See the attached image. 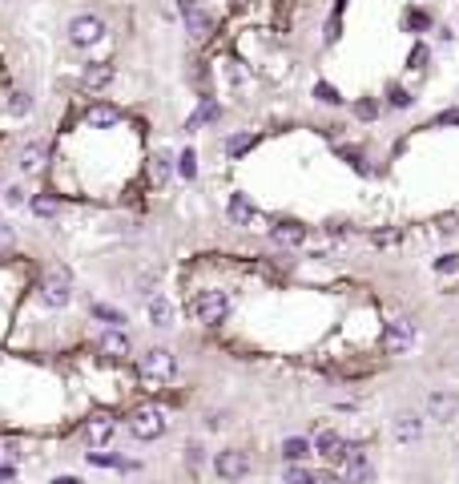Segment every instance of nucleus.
Returning <instances> with one entry per match:
<instances>
[{"label": "nucleus", "mask_w": 459, "mask_h": 484, "mask_svg": "<svg viewBox=\"0 0 459 484\" xmlns=\"http://www.w3.org/2000/svg\"><path fill=\"white\" fill-rule=\"evenodd\" d=\"M174 372H177V360H174V351H165V348H153V351H145V355L137 360V375H141V384L145 387L170 384Z\"/></svg>", "instance_id": "1"}, {"label": "nucleus", "mask_w": 459, "mask_h": 484, "mask_svg": "<svg viewBox=\"0 0 459 484\" xmlns=\"http://www.w3.org/2000/svg\"><path fill=\"white\" fill-rule=\"evenodd\" d=\"M40 303L45 307H69L73 303V274L69 267H52L40 279Z\"/></svg>", "instance_id": "2"}, {"label": "nucleus", "mask_w": 459, "mask_h": 484, "mask_svg": "<svg viewBox=\"0 0 459 484\" xmlns=\"http://www.w3.org/2000/svg\"><path fill=\"white\" fill-rule=\"evenodd\" d=\"M189 311H194L198 323L218 327V323H226V315H230V295H226V291H201V295L189 303Z\"/></svg>", "instance_id": "3"}, {"label": "nucleus", "mask_w": 459, "mask_h": 484, "mask_svg": "<svg viewBox=\"0 0 459 484\" xmlns=\"http://www.w3.org/2000/svg\"><path fill=\"white\" fill-rule=\"evenodd\" d=\"M165 428H170V416L162 408H137L129 416V432L137 440H157V436H165Z\"/></svg>", "instance_id": "4"}, {"label": "nucleus", "mask_w": 459, "mask_h": 484, "mask_svg": "<svg viewBox=\"0 0 459 484\" xmlns=\"http://www.w3.org/2000/svg\"><path fill=\"white\" fill-rule=\"evenodd\" d=\"M423 412H427V420H435V424H451L459 416V392H451V387H435V392H427Z\"/></svg>", "instance_id": "5"}, {"label": "nucleus", "mask_w": 459, "mask_h": 484, "mask_svg": "<svg viewBox=\"0 0 459 484\" xmlns=\"http://www.w3.org/2000/svg\"><path fill=\"white\" fill-rule=\"evenodd\" d=\"M415 348V323L411 319H391L383 327V351L387 355H407Z\"/></svg>", "instance_id": "6"}, {"label": "nucleus", "mask_w": 459, "mask_h": 484, "mask_svg": "<svg viewBox=\"0 0 459 484\" xmlns=\"http://www.w3.org/2000/svg\"><path fill=\"white\" fill-rule=\"evenodd\" d=\"M105 37V21L93 13H81L69 21V41H73L77 49H89V45H97V41Z\"/></svg>", "instance_id": "7"}, {"label": "nucleus", "mask_w": 459, "mask_h": 484, "mask_svg": "<svg viewBox=\"0 0 459 484\" xmlns=\"http://www.w3.org/2000/svg\"><path fill=\"white\" fill-rule=\"evenodd\" d=\"M214 472H218L222 480H242V476L250 472V456L242 452V448H226V452L214 456Z\"/></svg>", "instance_id": "8"}, {"label": "nucleus", "mask_w": 459, "mask_h": 484, "mask_svg": "<svg viewBox=\"0 0 459 484\" xmlns=\"http://www.w3.org/2000/svg\"><path fill=\"white\" fill-rule=\"evenodd\" d=\"M97 348H101V355H105V360H125V355L133 351V339H129V331H125V327H105V331H101V339H97Z\"/></svg>", "instance_id": "9"}, {"label": "nucleus", "mask_w": 459, "mask_h": 484, "mask_svg": "<svg viewBox=\"0 0 459 484\" xmlns=\"http://www.w3.org/2000/svg\"><path fill=\"white\" fill-rule=\"evenodd\" d=\"M182 21H186V28H189L198 41H206V37L214 33V16L201 9L198 0H182Z\"/></svg>", "instance_id": "10"}, {"label": "nucleus", "mask_w": 459, "mask_h": 484, "mask_svg": "<svg viewBox=\"0 0 459 484\" xmlns=\"http://www.w3.org/2000/svg\"><path fill=\"white\" fill-rule=\"evenodd\" d=\"M314 452H319V456H326V460H335V464H343V460L350 456V444L335 432V428H323V432L314 436Z\"/></svg>", "instance_id": "11"}, {"label": "nucleus", "mask_w": 459, "mask_h": 484, "mask_svg": "<svg viewBox=\"0 0 459 484\" xmlns=\"http://www.w3.org/2000/svg\"><path fill=\"white\" fill-rule=\"evenodd\" d=\"M343 484H375L371 460L363 456L359 448H350V456L343 460Z\"/></svg>", "instance_id": "12"}, {"label": "nucleus", "mask_w": 459, "mask_h": 484, "mask_svg": "<svg viewBox=\"0 0 459 484\" xmlns=\"http://www.w3.org/2000/svg\"><path fill=\"white\" fill-rule=\"evenodd\" d=\"M270 238L274 242H278V247H302V242H306V226L302 222H294V218H286V222H274L270 226Z\"/></svg>", "instance_id": "13"}, {"label": "nucleus", "mask_w": 459, "mask_h": 484, "mask_svg": "<svg viewBox=\"0 0 459 484\" xmlns=\"http://www.w3.org/2000/svg\"><path fill=\"white\" fill-rule=\"evenodd\" d=\"M125 113L117 109V105H109V101H93L85 113V122L93 125V129H113V125H121Z\"/></svg>", "instance_id": "14"}, {"label": "nucleus", "mask_w": 459, "mask_h": 484, "mask_svg": "<svg viewBox=\"0 0 459 484\" xmlns=\"http://www.w3.org/2000/svg\"><path fill=\"white\" fill-rule=\"evenodd\" d=\"M423 436V416L419 412H399L395 416V440L399 444H415Z\"/></svg>", "instance_id": "15"}, {"label": "nucleus", "mask_w": 459, "mask_h": 484, "mask_svg": "<svg viewBox=\"0 0 459 484\" xmlns=\"http://www.w3.org/2000/svg\"><path fill=\"white\" fill-rule=\"evenodd\" d=\"M113 432H117V424H113L109 416H93V420L85 424V440H89L93 448L109 444V440H113Z\"/></svg>", "instance_id": "16"}, {"label": "nucleus", "mask_w": 459, "mask_h": 484, "mask_svg": "<svg viewBox=\"0 0 459 484\" xmlns=\"http://www.w3.org/2000/svg\"><path fill=\"white\" fill-rule=\"evenodd\" d=\"M113 77H117V73H113L109 61H93L85 73H81V85H85V89H105V85H113Z\"/></svg>", "instance_id": "17"}, {"label": "nucleus", "mask_w": 459, "mask_h": 484, "mask_svg": "<svg viewBox=\"0 0 459 484\" xmlns=\"http://www.w3.org/2000/svg\"><path fill=\"white\" fill-rule=\"evenodd\" d=\"M230 222H238V226H254L258 222V210H254V206H250V198L246 194H234V198H230Z\"/></svg>", "instance_id": "18"}, {"label": "nucleus", "mask_w": 459, "mask_h": 484, "mask_svg": "<svg viewBox=\"0 0 459 484\" xmlns=\"http://www.w3.org/2000/svg\"><path fill=\"white\" fill-rule=\"evenodd\" d=\"M45 158H49V146H45V141H28V146L21 149V170L37 174L40 166H45Z\"/></svg>", "instance_id": "19"}, {"label": "nucleus", "mask_w": 459, "mask_h": 484, "mask_svg": "<svg viewBox=\"0 0 459 484\" xmlns=\"http://www.w3.org/2000/svg\"><path fill=\"white\" fill-rule=\"evenodd\" d=\"M311 452H314V440H302V436H290V440H282V456L290 460V464H302Z\"/></svg>", "instance_id": "20"}, {"label": "nucleus", "mask_w": 459, "mask_h": 484, "mask_svg": "<svg viewBox=\"0 0 459 484\" xmlns=\"http://www.w3.org/2000/svg\"><path fill=\"white\" fill-rule=\"evenodd\" d=\"M149 319L157 323V327H170V323H174V303H170L165 295L149 299Z\"/></svg>", "instance_id": "21"}, {"label": "nucleus", "mask_w": 459, "mask_h": 484, "mask_svg": "<svg viewBox=\"0 0 459 484\" xmlns=\"http://www.w3.org/2000/svg\"><path fill=\"white\" fill-rule=\"evenodd\" d=\"M28 206H33V214H37V218H52V214H61V198H57V194H37Z\"/></svg>", "instance_id": "22"}, {"label": "nucleus", "mask_w": 459, "mask_h": 484, "mask_svg": "<svg viewBox=\"0 0 459 484\" xmlns=\"http://www.w3.org/2000/svg\"><path fill=\"white\" fill-rule=\"evenodd\" d=\"M93 319H101L105 327H125V315L109 303H93Z\"/></svg>", "instance_id": "23"}, {"label": "nucleus", "mask_w": 459, "mask_h": 484, "mask_svg": "<svg viewBox=\"0 0 459 484\" xmlns=\"http://www.w3.org/2000/svg\"><path fill=\"white\" fill-rule=\"evenodd\" d=\"M177 170H182L186 182H194V178H198V154H194V149H182V154H177Z\"/></svg>", "instance_id": "24"}, {"label": "nucleus", "mask_w": 459, "mask_h": 484, "mask_svg": "<svg viewBox=\"0 0 459 484\" xmlns=\"http://www.w3.org/2000/svg\"><path fill=\"white\" fill-rule=\"evenodd\" d=\"M282 484H319V476H314L311 468H302V464H290L282 476Z\"/></svg>", "instance_id": "25"}, {"label": "nucleus", "mask_w": 459, "mask_h": 484, "mask_svg": "<svg viewBox=\"0 0 459 484\" xmlns=\"http://www.w3.org/2000/svg\"><path fill=\"white\" fill-rule=\"evenodd\" d=\"M254 141H258L254 134H234L230 141H226V154H234V158H238V154H246V149L254 146Z\"/></svg>", "instance_id": "26"}, {"label": "nucleus", "mask_w": 459, "mask_h": 484, "mask_svg": "<svg viewBox=\"0 0 459 484\" xmlns=\"http://www.w3.org/2000/svg\"><path fill=\"white\" fill-rule=\"evenodd\" d=\"M314 97L323 101V105H338V101H343V97H338V89L326 85V81H319V85H314Z\"/></svg>", "instance_id": "27"}, {"label": "nucleus", "mask_w": 459, "mask_h": 484, "mask_svg": "<svg viewBox=\"0 0 459 484\" xmlns=\"http://www.w3.org/2000/svg\"><path fill=\"white\" fill-rule=\"evenodd\" d=\"M435 271H439V274H455L459 271V254H443V259H435Z\"/></svg>", "instance_id": "28"}, {"label": "nucleus", "mask_w": 459, "mask_h": 484, "mask_svg": "<svg viewBox=\"0 0 459 484\" xmlns=\"http://www.w3.org/2000/svg\"><path fill=\"white\" fill-rule=\"evenodd\" d=\"M149 174H153V182H165V178H170V158H153Z\"/></svg>", "instance_id": "29"}, {"label": "nucleus", "mask_w": 459, "mask_h": 484, "mask_svg": "<svg viewBox=\"0 0 459 484\" xmlns=\"http://www.w3.org/2000/svg\"><path fill=\"white\" fill-rule=\"evenodd\" d=\"M391 105H395V109H407L411 93H407V89H391Z\"/></svg>", "instance_id": "30"}, {"label": "nucleus", "mask_w": 459, "mask_h": 484, "mask_svg": "<svg viewBox=\"0 0 459 484\" xmlns=\"http://www.w3.org/2000/svg\"><path fill=\"white\" fill-rule=\"evenodd\" d=\"M355 113H359L363 122H371L375 113H379V105H375V101H359V105H355Z\"/></svg>", "instance_id": "31"}, {"label": "nucleus", "mask_w": 459, "mask_h": 484, "mask_svg": "<svg viewBox=\"0 0 459 484\" xmlns=\"http://www.w3.org/2000/svg\"><path fill=\"white\" fill-rule=\"evenodd\" d=\"M186 460H189V468H198V464H201V444H189L186 448Z\"/></svg>", "instance_id": "32"}, {"label": "nucleus", "mask_w": 459, "mask_h": 484, "mask_svg": "<svg viewBox=\"0 0 459 484\" xmlns=\"http://www.w3.org/2000/svg\"><path fill=\"white\" fill-rule=\"evenodd\" d=\"M435 122H439V125H459V109H443Z\"/></svg>", "instance_id": "33"}, {"label": "nucleus", "mask_w": 459, "mask_h": 484, "mask_svg": "<svg viewBox=\"0 0 459 484\" xmlns=\"http://www.w3.org/2000/svg\"><path fill=\"white\" fill-rule=\"evenodd\" d=\"M4 194H9V206H21V202H25V190L21 186H9Z\"/></svg>", "instance_id": "34"}, {"label": "nucleus", "mask_w": 459, "mask_h": 484, "mask_svg": "<svg viewBox=\"0 0 459 484\" xmlns=\"http://www.w3.org/2000/svg\"><path fill=\"white\" fill-rule=\"evenodd\" d=\"M407 25L411 28H427V16H423V13H407Z\"/></svg>", "instance_id": "35"}, {"label": "nucleus", "mask_w": 459, "mask_h": 484, "mask_svg": "<svg viewBox=\"0 0 459 484\" xmlns=\"http://www.w3.org/2000/svg\"><path fill=\"white\" fill-rule=\"evenodd\" d=\"M28 109V101H25V93H13V113H25Z\"/></svg>", "instance_id": "36"}, {"label": "nucleus", "mask_w": 459, "mask_h": 484, "mask_svg": "<svg viewBox=\"0 0 459 484\" xmlns=\"http://www.w3.org/2000/svg\"><path fill=\"white\" fill-rule=\"evenodd\" d=\"M375 242H379V247H391V242H399V235H391V230H387V235H375Z\"/></svg>", "instance_id": "37"}, {"label": "nucleus", "mask_w": 459, "mask_h": 484, "mask_svg": "<svg viewBox=\"0 0 459 484\" xmlns=\"http://www.w3.org/2000/svg\"><path fill=\"white\" fill-rule=\"evenodd\" d=\"M0 480H13V468H9V464H0Z\"/></svg>", "instance_id": "38"}, {"label": "nucleus", "mask_w": 459, "mask_h": 484, "mask_svg": "<svg viewBox=\"0 0 459 484\" xmlns=\"http://www.w3.org/2000/svg\"><path fill=\"white\" fill-rule=\"evenodd\" d=\"M9 238H13V230H9V226H0V247H4Z\"/></svg>", "instance_id": "39"}, {"label": "nucleus", "mask_w": 459, "mask_h": 484, "mask_svg": "<svg viewBox=\"0 0 459 484\" xmlns=\"http://www.w3.org/2000/svg\"><path fill=\"white\" fill-rule=\"evenodd\" d=\"M52 484H81V480H77V476H57Z\"/></svg>", "instance_id": "40"}]
</instances>
